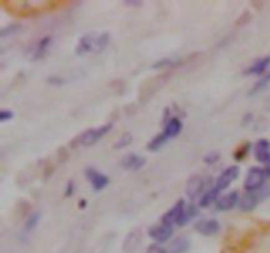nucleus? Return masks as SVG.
I'll list each match as a JSON object with an SVG mask.
<instances>
[{"label": "nucleus", "mask_w": 270, "mask_h": 253, "mask_svg": "<svg viewBox=\"0 0 270 253\" xmlns=\"http://www.w3.org/2000/svg\"><path fill=\"white\" fill-rule=\"evenodd\" d=\"M270 195V189L258 190V191H246L242 197H240L239 207L244 212H250L258 206L261 199H265Z\"/></svg>", "instance_id": "nucleus-1"}, {"label": "nucleus", "mask_w": 270, "mask_h": 253, "mask_svg": "<svg viewBox=\"0 0 270 253\" xmlns=\"http://www.w3.org/2000/svg\"><path fill=\"white\" fill-rule=\"evenodd\" d=\"M265 179H266L265 169L258 168V166H253L246 173L245 181H244V189L246 191H258L263 186Z\"/></svg>", "instance_id": "nucleus-2"}, {"label": "nucleus", "mask_w": 270, "mask_h": 253, "mask_svg": "<svg viewBox=\"0 0 270 253\" xmlns=\"http://www.w3.org/2000/svg\"><path fill=\"white\" fill-rule=\"evenodd\" d=\"M112 128V124H104V125L96 126V128H90V130L84 131L83 134L79 137V143L83 147H91V145L96 144L103 136L108 134Z\"/></svg>", "instance_id": "nucleus-3"}, {"label": "nucleus", "mask_w": 270, "mask_h": 253, "mask_svg": "<svg viewBox=\"0 0 270 253\" xmlns=\"http://www.w3.org/2000/svg\"><path fill=\"white\" fill-rule=\"evenodd\" d=\"M185 208H186V203L185 200L179 199L174 206H173L170 210L166 212L164 216H162L161 223H165V224L173 225V224H179V221L182 219L183 212H185Z\"/></svg>", "instance_id": "nucleus-4"}, {"label": "nucleus", "mask_w": 270, "mask_h": 253, "mask_svg": "<svg viewBox=\"0 0 270 253\" xmlns=\"http://www.w3.org/2000/svg\"><path fill=\"white\" fill-rule=\"evenodd\" d=\"M173 231H174V229H173V225L161 223V224L153 225V227L149 228V236H151L156 242L162 244V242L169 241V239H170L173 235Z\"/></svg>", "instance_id": "nucleus-5"}, {"label": "nucleus", "mask_w": 270, "mask_h": 253, "mask_svg": "<svg viewBox=\"0 0 270 253\" xmlns=\"http://www.w3.org/2000/svg\"><path fill=\"white\" fill-rule=\"evenodd\" d=\"M239 173L240 169L239 166L236 165L228 166L227 169H224V170L219 174L218 178H216V187H218L219 190H225L239 177Z\"/></svg>", "instance_id": "nucleus-6"}, {"label": "nucleus", "mask_w": 270, "mask_h": 253, "mask_svg": "<svg viewBox=\"0 0 270 253\" xmlns=\"http://www.w3.org/2000/svg\"><path fill=\"white\" fill-rule=\"evenodd\" d=\"M86 177H87L90 183H91L94 191H102L103 189H105V187L108 186L109 183L108 177L104 176L103 173L98 172L96 169L88 168L87 170H86Z\"/></svg>", "instance_id": "nucleus-7"}, {"label": "nucleus", "mask_w": 270, "mask_h": 253, "mask_svg": "<svg viewBox=\"0 0 270 253\" xmlns=\"http://www.w3.org/2000/svg\"><path fill=\"white\" fill-rule=\"evenodd\" d=\"M204 178L202 176H194L187 181L186 194L190 199H195L198 197H202L204 193Z\"/></svg>", "instance_id": "nucleus-8"}, {"label": "nucleus", "mask_w": 270, "mask_h": 253, "mask_svg": "<svg viewBox=\"0 0 270 253\" xmlns=\"http://www.w3.org/2000/svg\"><path fill=\"white\" fill-rule=\"evenodd\" d=\"M194 228L202 235L212 236L216 235L220 231V224H219V221L216 219H202V220H198L194 224Z\"/></svg>", "instance_id": "nucleus-9"}, {"label": "nucleus", "mask_w": 270, "mask_h": 253, "mask_svg": "<svg viewBox=\"0 0 270 253\" xmlns=\"http://www.w3.org/2000/svg\"><path fill=\"white\" fill-rule=\"evenodd\" d=\"M240 197L237 191H231V193L225 194L223 197L219 198L215 203V207L219 211H229L232 208H235L236 206H239Z\"/></svg>", "instance_id": "nucleus-10"}, {"label": "nucleus", "mask_w": 270, "mask_h": 253, "mask_svg": "<svg viewBox=\"0 0 270 253\" xmlns=\"http://www.w3.org/2000/svg\"><path fill=\"white\" fill-rule=\"evenodd\" d=\"M254 157L261 164H269L270 162V143L265 139H261L254 144Z\"/></svg>", "instance_id": "nucleus-11"}, {"label": "nucleus", "mask_w": 270, "mask_h": 253, "mask_svg": "<svg viewBox=\"0 0 270 253\" xmlns=\"http://www.w3.org/2000/svg\"><path fill=\"white\" fill-rule=\"evenodd\" d=\"M96 42H98V36L96 35H94V33L84 35L78 42L77 53L79 56H82V54H86L88 52H95L96 50Z\"/></svg>", "instance_id": "nucleus-12"}, {"label": "nucleus", "mask_w": 270, "mask_h": 253, "mask_svg": "<svg viewBox=\"0 0 270 253\" xmlns=\"http://www.w3.org/2000/svg\"><path fill=\"white\" fill-rule=\"evenodd\" d=\"M182 120L179 119V117H172V119H169L168 121H166L165 128L162 131V134L168 137V140H170L173 137L178 136V135L182 132Z\"/></svg>", "instance_id": "nucleus-13"}, {"label": "nucleus", "mask_w": 270, "mask_h": 253, "mask_svg": "<svg viewBox=\"0 0 270 253\" xmlns=\"http://www.w3.org/2000/svg\"><path fill=\"white\" fill-rule=\"evenodd\" d=\"M121 165L123 168L128 169V170H132V172H136V170H140L143 166L145 165V157L140 155H134V153H130V155H126L121 161Z\"/></svg>", "instance_id": "nucleus-14"}, {"label": "nucleus", "mask_w": 270, "mask_h": 253, "mask_svg": "<svg viewBox=\"0 0 270 253\" xmlns=\"http://www.w3.org/2000/svg\"><path fill=\"white\" fill-rule=\"evenodd\" d=\"M190 248V240L185 236H179L169 244V253H186Z\"/></svg>", "instance_id": "nucleus-15"}, {"label": "nucleus", "mask_w": 270, "mask_h": 253, "mask_svg": "<svg viewBox=\"0 0 270 253\" xmlns=\"http://www.w3.org/2000/svg\"><path fill=\"white\" fill-rule=\"evenodd\" d=\"M270 66V56L263 57V58H260L258 61L250 65L249 69L245 71L246 74H249V75H261L265 71L267 70V67Z\"/></svg>", "instance_id": "nucleus-16"}, {"label": "nucleus", "mask_w": 270, "mask_h": 253, "mask_svg": "<svg viewBox=\"0 0 270 253\" xmlns=\"http://www.w3.org/2000/svg\"><path fill=\"white\" fill-rule=\"evenodd\" d=\"M219 191H220V190L216 186L212 187V189H208L207 191H204L203 195L199 198L198 206H199V207H208V206H211L212 203H216V200L219 199Z\"/></svg>", "instance_id": "nucleus-17"}, {"label": "nucleus", "mask_w": 270, "mask_h": 253, "mask_svg": "<svg viewBox=\"0 0 270 253\" xmlns=\"http://www.w3.org/2000/svg\"><path fill=\"white\" fill-rule=\"evenodd\" d=\"M140 242H141L140 231L130 232L129 235H128L125 237V240H124L123 249L125 250V252H128V253L133 252V250L136 249L137 246L140 245Z\"/></svg>", "instance_id": "nucleus-18"}, {"label": "nucleus", "mask_w": 270, "mask_h": 253, "mask_svg": "<svg viewBox=\"0 0 270 253\" xmlns=\"http://www.w3.org/2000/svg\"><path fill=\"white\" fill-rule=\"evenodd\" d=\"M50 41H52L50 37H42V39L36 44L35 52H33V60H39V58H41V57L45 54L46 50H48V48H49L50 45Z\"/></svg>", "instance_id": "nucleus-19"}, {"label": "nucleus", "mask_w": 270, "mask_h": 253, "mask_svg": "<svg viewBox=\"0 0 270 253\" xmlns=\"http://www.w3.org/2000/svg\"><path fill=\"white\" fill-rule=\"evenodd\" d=\"M166 141H169L168 137L161 132V134L157 135V136H155L153 139H152L151 143L148 144V149L152 152H157L158 149H161V148L164 147V144H165Z\"/></svg>", "instance_id": "nucleus-20"}, {"label": "nucleus", "mask_w": 270, "mask_h": 253, "mask_svg": "<svg viewBox=\"0 0 270 253\" xmlns=\"http://www.w3.org/2000/svg\"><path fill=\"white\" fill-rule=\"evenodd\" d=\"M198 215V208L194 206V204H190V206H186V208H185V212H183V216L182 219H181V221H179L178 225H185L187 224L190 220H193L195 216Z\"/></svg>", "instance_id": "nucleus-21"}, {"label": "nucleus", "mask_w": 270, "mask_h": 253, "mask_svg": "<svg viewBox=\"0 0 270 253\" xmlns=\"http://www.w3.org/2000/svg\"><path fill=\"white\" fill-rule=\"evenodd\" d=\"M269 82H270V73H267V74H265V75H262L260 81L257 82V83L253 86V88L249 91V94L252 95V94H256V92L261 91L262 88L266 87V84L269 83Z\"/></svg>", "instance_id": "nucleus-22"}, {"label": "nucleus", "mask_w": 270, "mask_h": 253, "mask_svg": "<svg viewBox=\"0 0 270 253\" xmlns=\"http://www.w3.org/2000/svg\"><path fill=\"white\" fill-rule=\"evenodd\" d=\"M40 221V212H35V214H32L27 221H25V229L27 231H32V229L36 228V225L39 224Z\"/></svg>", "instance_id": "nucleus-23"}, {"label": "nucleus", "mask_w": 270, "mask_h": 253, "mask_svg": "<svg viewBox=\"0 0 270 253\" xmlns=\"http://www.w3.org/2000/svg\"><path fill=\"white\" fill-rule=\"evenodd\" d=\"M108 41H109L108 33L98 35V42H96V50H95V53H100L103 49H105V46H107Z\"/></svg>", "instance_id": "nucleus-24"}, {"label": "nucleus", "mask_w": 270, "mask_h": 253, "mask_svg": "<svg viewBox=\"0 0 270 253\" xmlns=\"http://www.w3.org/2000/svg\"><path fill=\"white\" fill-rule=\"evenodd\" d=\"M219 158H220L219 152H210L208 155L204 156L203 161L204 164H207V165H214V164H216V162L219 161Z\"/></svg>", "instance_id": "nucleus-25"}, {"label": "nucleus", "mask_w": 270, "mask_h": 253, "mask_svg": "<svg viewBox=\"0 0 270 253\" xmlns=\"http://www.w3.org/2000/svg\"><path fill=\"white\" fill-rule=\"evenodd\" d=\"M20 28L21 27L19 24L8 25V27L2 29V32H0V37H6V36H8V35H14V33H16V32H18Z\"/></svg>", "instance_id": "nucleus-26"}, {"label": "nucleus", "mask_w": 270, "mask_h": 253, "mask_svg": "<svg viewBox=\"0 0 270 253\" xmlns=\"http://www.w3.org/2000/svg\"><path fill=\"white\" fill-rule=\"evenodd\" d=\"M130 143H132V136H130V134H124L123 136L120 137L119 141L115 144V148H125L126 145H129Z\"/></svg>", "instance_id": "nucleus-27"}, {"label": "nucleus", "mask_w": 270, "mask_h": 253, "mask_svg": "<svg viewBox=\"0 0 270 253\" xmlns=\"http://www.w3.org/2000/svg\"><path fill=\"white\" fill-rule=\"evenodd\" d=\"M147 253H169V252L164 248V246L160 245V244H152V245L148 248Z\"/></svg>", "instance_id": "nucleus-28"}, {"label": "nucleus", "mask_w": 270, "mask_h": 253, "mask_svg": "<svg viewBox=\"0 0 270 253\" xmlns=\"http://www.w3.org/2000/svg\"><path fill=\"white\" fill-rule=\"evenodd\" d=\"M176 65H178V61H176V60H173V58H170V60H162V61H160V62L156 63L155 67L176 66Z\"/></svg>", "instance_id": "nucleus-29"}, {"label": "nucleus", "mask_w": 270, "mask_h": 253, "mask_svg": "<svg viewBox=\"0 0 270 253\" xmlns=\"http://www.w3.org/2000/svg\"><path fill=\"white\" fill-rule=\"evenodd\" d=\"M14 117V112L12 111H8V109H2L0 111V121H7Z\"/></svg>", "instance_id": "nucleus-30"}, {"label": "nucleus", "mask_w": 270, "mask_h": 253, "mask_svg": "<svg viewBox=\"0 0 270 253\" xmlns=\"http://www.w3.org/2000/svg\"><path fill=\"white\" fill-rule=\"evenodd\" d=\"M248 148H249V145H246V147L244 148V151H239L236 153V160H237V161H241L242 158H244L245 153L248 152Z\"/></svg>", "instance_id": "nucleus-31"}, {"label": "nucleus", "mask_w": 270, "mask_h": 253, "mask_svg": "<svg viewBox=\"0 0 270 253\" xmlns=\"http://www.w3.org/2000/svg\"><path fill=\"white\" fill-rule=\"evenodd\" d=\"M66 197H71L74 194V183L73 182H69V185H67L66 187Z\"/></svg>", "instance_id": "nucleus-32"}, {"label": "nucleus", "mask_w": 270, "mask_h": 253, "mask_svg": "<svg viewBox=\"0 0 270 253\" xmlns=\"http://www.w3.org/2000/svg\"><path fill=\"white\" fill-rule=\"evenodd\" d=\"M49 82L53 84H61L62 83V79H60L58 77H53V78H49Z\"/></svg>", "instance_id": "nucleus-33"}, {"label": "nucleus", "mask_w": 270, "mask_h": 253, "mask_svg": "<svg viewBox=\"0 0 270 253\" xmlns=\"http://www.w3.org/2000/svg\"><path fill=\"white\" fill-rule=\"evenodd\" d=\"M265 173H266V177H269V178H270V162H269V164H266V168H265Z\"/></svg>", "instance_id": "nucleus-34"}, {"label": "nucleus", "mask_w": 270, "mask_h": 253, "mask_svg": "<svg viewBox=\"0 0 270 253\" xmlns=\"http://www.w3.org/2000/svg\"><path fill=\"white\" fill-rule=\"evenodd\" d=\"M86 200H81V203H79V208H83V207H86Z\"/></svg>", "instance_id": "nucleus-35"}]
</instances>
